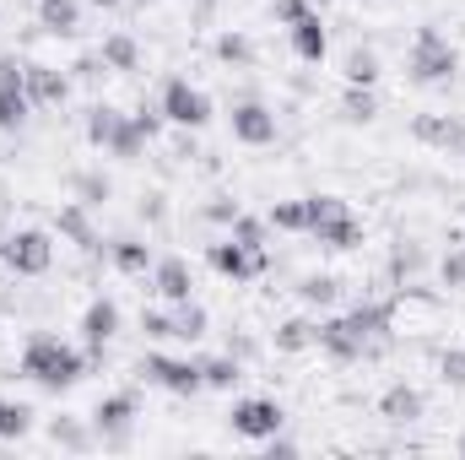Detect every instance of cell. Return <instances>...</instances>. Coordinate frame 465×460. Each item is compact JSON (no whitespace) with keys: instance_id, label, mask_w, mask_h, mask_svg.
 I'll use <instances>...</instances> for the list:
<instances>
[{"instance_id":"6da1fadb","label":"cell","mask_w":465,"mask_h":460,"mask_svg":"<svg viewBox=\"0 0 465 460\" xmlns=\"http://www.w3.org/2000/svg\"><path fill=\"white\" fill-rule=\"evenodd\" d=\"M87 368H93V352H76L71 342H60L49 331L27 336V346H22V374L44 390H71Z\"/></svg>"},{"instance_id":"7a4b0ae2","label":"cell","mask_w":465,"mask_h":460,"mask_svg":"<svg viewBox=\"0 0 465 460\" xmlns=\"http://www.w3.org/2000/svg\"><path fill=\"white\" fill-rule=\"evenodd\" d=\"M406 71H411L417 87H444V82L460 71V55H455V44H450L439 27H417L411 55H406Z\"/></svg>"},{"instance_id":"3957f363","label":"cell","mask_w":465,"mask_h":460,"mask_svg":"<svg viewBox=\"0 0 465 460\" xmlns=\"http://www.w3.org/2000/svg\"><path fill=\"white\" fill-rule=\"evenodd\" d=\"M228 428L238 439L265 445V439H276V434L287 428V412H282V401H271V395H243V401H232Z\"/></svg>"},{"instance_id":"277c9868","label":"cell","mask_w":465,"mask_h":460,"mask_svg":"<svg viewBox=\"0 0 465 460\" xmlns=\"http://www.w3.org/2000/svg\"><path fill=\"white\" fill-rule=\"evenodd\" d=\"M141 379L157 385V390H168V395H201V390H206L201 363H190V357H168V352H146V357H141Z\"/></svg>"},{"instance_id":"5b68a950","label":"cell","mask_w":465,"mask_h":460,"mask_svg":"<svg viewBox=\"0 0 465 460\" xmlns=\"http://www.w3.org/2000/svg\"><path fill=\"white\" fill-rule=\"evenodd\" d=\"M157 109L168 125H184V130H201L206 119H212V98L201 93V87H190L184 76H168L163 82V98H157Z\"/></svg>"},{"instance_id":"8992f818","label":"cell","mask_w":465,"mask_h":460,"mask_svg":"<svg viewBox=\"0 0 465 460\" xmlns=\"http://www.w3.org/2000/svg\"><path fill=\"white\" fill-rule=\"evenodd\" d=\"M0 260H5L16 276H44V271L54 265V244H49L44 228H22L0 244Z\"/></svg>"},{"instance_id":"52a82bcc","label":"cell","mask_w":465,"mask_h":460,"mask_svg":"<svg viewBox=\"0 0 465 460\" xmlns=\"http://www.w3.org/2000/svg\"><path fill=\"white\" fill-rule=\"evenodd\" d=\"M206 260H212V271L217 276H228V282H249V276H260L265 265H271V255L265 249H249V244H238V238H217L212 249H206Z\"/></svg>"},{"instance_id":"ba28073f","label":"cell","mask_w":465,"mask_h":460,"mask_svg":"<svg viewBox=\"0 0 465 460\" xmlns=\"http://www.w3.org/2000/svg\"><path fill=\"white\" fill-rule=\"evenodd\" d=\"M135 395L130 390H119V395H104L98 406H93V434L109 445V450H119V445H130V428H135Z\"/></svg>"},{"instance_id":"9c48e42d","label":"cell","mask_w":465,"mask_h":460,"mask_svg":"<svg viewBox=\"0 0 465 460\" xmlns=\"http://www.w3.org/2000/svg\"><path fill=\"white\" fill-rule=\"evenodd\" d=\"M152 293H157L163 304H184V298H195V271H190V260H184V255H163V260H152Z\"/></svg>"},{"instance_id":"30bf717a","label":"cell","mask_w":465,"mask_h":460,"mask_svg":"<svg viewBox=\"0 0 465 460\" xmlns=\"http://www.w3.org/2000/svg\"><path fill=\"white\" fill-rule=\"evenodd\" d=\"M228 125H232V141H243V146H271L276 141V115L265 104H254V98L232 104Z\"/></svg>"},{"instance_id":"8fae6325","label":"cell","mask_w":465,"mask_h":460,"mask_svg":"<svg viewBox=\"0 0 465 460\" xmlns=\"http://www.w3.org/2000/svg\"><path fill=\"white\" fill-rule=\"evenodd\" d=\"M119 336V304L114 298H93L87 304V315H82V342H87V352H93V363L104 357V346Z\"/></svg>"},{"instance_id":"7c38bea8","label":"cell","mask_w":465,"mask_h":460,"mask_svg":"<svg viewBox=\"0 0 465 460\" xmlns=\"http://www.w3.org/2000/svg\"><path fill=\"white\" fill-rule=\"evenodd\" d=\"M287 38H292V55H298L303 65H320V60L331 55V33H325L320 11H303L298 22H287Z\"/></svg>"},{"instance_id":"4fadbf2b","label":"cell","mask_w":465,"mask_h":460,"mask_svg":"<svg viewBox=\"0 0 465 460\" xmlns=\"http://www.w3.org/2000/svg\"><path fill=\"white\" fill-rule=\"evenodd\" d=\"M22 87H27L33 109H54V104H65V93H71V82H65V76H60L54 65H27Z\"/></svg>"},{"instance_id":"5bb4252c","label":"cell","mask_w":465,"mask_h":460,"mask_svg":"<svg viewBox=\"0 0 465 460\" xmlns=\"http://www.w3.org/2000/svg\"><path fill=\"white\" fill-rule=\"evenodd\" d=\"M320 346H325L331 357H341V363H357L373 342H362V336L347 325V315H336V320H325V325H320Z\"/></svg>"},{"instance_id":"9a60e30c","label":"cell","mask_w":465,"mask_h":460,"mask_svg":"<svg viewBox=\"0 0 465 460\" xmlns=\"http://www.w3.org/2000/svg\"><path fill=\"white\" fill-rule=\"evenodd\" d=\"M411 135L428 141V146H444V152H460L465 146V125L460 119H444V115H417Z\"/></svg>"},{"instance_id":"2e32d148","label":"cell","mask_w":465,"mask_h":460,"mask_svg":"<svg viewBox=\"0 0 465 460\" xmlns=\"http://www.w3.org/2000/svg\"><path fill=\"white\" fill-rule=\"evenodd\" d=\"M379 417H384V423H417V417H422V390L390 385V390L379 395Z\"/></svg>"},{"instance_id":"e0dca14e","label":"cell","mask_w":465,"mask_h":460,"mask_svg":"<svg viewBox=\"0 0 465 460\" xmlns=\"http://www.w3.org/2000/svg\"><path fill=\"white\" fill-rule=\"evenodd\" d=\"M38 27L54 38H71L82 27V0H38Z\"/></svg>"},{"instance_id":"ac0fdd59","label":"cell","mask_w":465,"mask_h":460,"mask_svg":"<svg viewBox=\"0 0 465 460\" xmlns=\"http://www.w3.org/2000/svg\"><path fill=\"white\" fill-rule=\"evenodd\" d=\"M109 260H114V271H124V276H146L157 255H152L146 238H114L109 244Z\"/></svg>"},{"instance_id":"d6986e66","label":"cell","mask_w":465,"mask_h":460,"mask_svg":"<svg viewBox=\"0 0 465 460\" xmlns=\"http://www.w3.org/2000/svg\"><path fill=\"white\" fill-rule=\"evenodd\" d=\"M98 60H104V71H119V76H124V71L141 65V44H135L130 33H109L104 49H98Z\"/></svg>"},{"instance_id":"ffe728a7","label":"cell","mask_w":465,"mask_h":460,"mask_svg":"<svg viewBox=\"0 0 465 460\" xmlns=\"http://www.w3.org/2000/svg\"><path fill=\"white\" fill-rule=\"evenodd\" d=\"M314 238H320L325 249H336V255H347V249H362V244H368V233H362V223H357L351 212L347 217H336V223H325Z\"/></svg>"},{"instance_id":"44dd1931","label":"cell","mask_w":465,"mask_h":460,"mask_svg":"<svg viewBox=\"0 0 465 460\" xmlns=\"http://www.w3.org/2000/svg\"><path fill=\"white\" fill-rule=\"evenodd\" d=\"M212 331V315L195 304V298H184V304H173V342H201Z\"/></svg>"},{"instance_id":"7402d4cb","label":"cell","mask_w":465,"mask_h":460,"mask_svg":"<svg viewBox=\"0 0 465 460\" xmlns=\"http://www.w3.org/2000/svg\"><path fill=\"white\" fill-rule=\"evenodd\" d=\"M54 228L65 233L71 244H82V249H98V233H93V217H87V206H82V201H71V206H60V217H54Z\"/></svg>"},{"instance_id":"603a6c76","label":"cell","mask_w":465,"mask_h":460,"mask_svg":"<svg viewBox=\"0 0 465 460\" xmlns=\"http://www.w3.org/2000/svg\"><path fill=\"white\" fill-rule=\"evenodd\" d=\"M201 379H206V390H232L243 379V357H232V352L201 357Z\"/></svg>"},{"instance_id":"cb8c5ba5","label":"cell","mask_w":465,"mask_h":460,"mask_svg":"<svg viewBox=\"0 0 465 460\" xmlns=\"http://www.w3.org/2000/svg\"><path fill=\"white\" fill-rule=\"evenodd\" d=\"M320 346V320H282L276 325V352H309Z\"/></svg>"},{"instance_id":"d4e9b609","label":"cell","mask_w":465,"mask_h":460,"mask_svg":"<svg viewBox=\"0 0 465 460\" xmlns=\"http://www.w3.org/2000/svg\"><path fill=\"white\" fill-rule=\"evenodd\" d=\"M146 141H152V135H146V130H141L135 119L124 115V119H119V130H114V141H109L104 152H109V157H124V163H135V157L146 152Z\"/></svg>"},{"instance_id":"484cf974","label":"cell","mask_w":465,"mask_h":460,"mask_svg":"<svg viewBox=\"0 0 465 460\" xmlns=\"http://www.w3.org/2000/svg\"><path fill=\"white\" fill-rule=\"evenodd\" d=\"M298 298H303L309 309H331V304L341 298V282L325 276V271H320V276H303V282H298Z\"/></svg>"},{"instance_id":"4316f807","label":"cell","mask_w":465,"mask_h":460,"mask_svg":"<svg viewBox=\"0 0 465 460\" xmlns=\"http://www.w3.org/2000/svg\"><path fill=\"white\" fill-rule=\"evenodd\" d=\"M33 434V406L0 395V439H27Z\"/></svg>"},{"instance_id":"83f0119b","label":"cell","mask_w":465,"mask_h":460,"mask_svg":"<svg viewBox=\"0 0 465 460\" xmlns=\"http://www.w3.org/2000/svg\"><path fill=\"white\" fill-rule=\"evenodd\" d=\"M33 115L27 87H0V130H22V119Z\"/></svg>"},{"instance_id":"f1b7e54d","label":"cell","mask_w":465,"mask_h":460,"mask_svg":"<svg viewBox=\"0 0 465 460\" xmlns=\"http://www.w3.org/2000/svg\"><path fill=\"white\" fill-rule=\"evenodd\" d=\"M265 223L276 233H309V206H303V201H276V206L265 212Z\"/></svg>"},{"instance_id":"f546056e","label":"cell","mask_w":465,"mask_h":460,"mask_svg":"<svg viewBox=\"0 0 465 460\" xmlns=\"http://www.w3.org/2000/svg\"><path fill=\"white\" fill-rule=\"evenodd\" d=\"M303 206H309V233H320L325 223H336V217H347V212H351L341 195H309Z\"/></svg>"},{"instance_id":"4dcf8cb0","label":"cell","mask_w":465,"mask_h":460,"mask_svg":"<svg viewBox=\"0 0 465 460\" xmlns=\"http://www.w3.org/2000/svg\"><path fill=\"white\" fill-rule=\"evenodd\" d=\"M119 109H109V104H98V109H87V141L93 146H109L114 141V130H119Z\"/></svg>"},{"instance_id":"1f68e13d","label":"cell","mask_w":465,"mask_h":460,"mask_svg":"<svg viewBox=\"0 0 465 460\" xmlns=\"http://www.w3.org/2000/svg\"><path fill=\"white\" fill-rule=\"evenodd\" d=\"M373 115H379L373 87H347V98H341V119H351V125H368Z\"/></svg>"},{"instance_id":"d6a6232c","label":"cell","mask_w":465,"mask_h":460,"mask_svg":"<svg viewBox=\"0 0 465 460\" xmlns=\"http://www.w3.org/2000/svg\"><path fill=\"white\" fill-rule=\"evenodd\" d=\"M217 60L223 65H254V38L249 33H223L217 38Z\"/></svg>"},{"instance_id":"836d02e7","label":"cell","mask_w":465,"mask_h":460,"mask_svg":"<svg viewBox=\"0 0 465 460\" xmlns=\"http://www.w3.org/2000/svg\"><path fill=\"white\" fill-rule=\"evenodd\" d=\"M379 82V55L373 49H351L347 55V87H373Z\"/></svg>"},{"instance_id":"e575fe53","label":"cell","mask_w":465,"mask_h":460,"mask_svg":"<svg viewBox=\"0 0 465 460\" xmlns=\"http://www.w3.org/2000/svg\"><path fill=\"white\" fill-rule=\"evenodd\" d=\"M265 228H271V223H265V217H243V212H238V217H232V238H238V244H249V249H265Z\"/></svg>"},{"instance_id":"d590c367","label":"cell","mask_w":465,"mask_h":460,"mask_svg":"<svg viewBox=\"0 0 465 460\" xmlns=\"http://www.w3.org/2000/svg\"><path fill=\"white\" fill-rule=\"evenodd\" d=\"M71 185H76V201H82V206H98V201H109V179H104V174H76Z\"/></svg>"},{"instance_id":"8d00e7d4","label":"cell","mask_w":465,"mask_h":460,"mask_svg":"<svg viewBox=\"0 0 465 460\" xmlns=\"http://www.w3.org/2000/svg\"><path fill=\"white\" fill-rule=\"evenodd\" d=\"M49 439H54V445H65V450H87V445H93V439H87V428H76L71 417H54V423H49Z\"/></svg>"},{"instance_id":"74e56055","label":"cell","mask_w":465,"mask_h":460,"mask_svg":"<svg viewBox=\"0 0 465 460\" xmlns=\"http://www.w3.org/2000/svg\"><path fill=\"white\" fill-rule=\"evenodd\" d=\"M439 276H444V287H450V293H460V287H465V244H455V249L444 255Z\"/></svg>"},{"instance_id":"f35d334b","label":"cell","mask_w":465,"mask_h":460,"mask_svg":"<svg viewBox=\"0 0 465 460\" xmlns=\"http://www.w3.org/2000/svg\"><path fill=\"white\" fill-rule=\"evenodd\" d=\"M141 331L152 336V342H173V309L163 315V309H146L141 315Z\"/></svg>"},{"instance_id":"ab89813d","label":"cell","mask_w":465,"mask_h":460,"mask_svg":"<svg viewBox=\"0 0 465 460\" xmlns=\"http://www.w3.org/2000/svg\"><path fill=\"white\" fill-rule=\"evenodd\" d=\"M439 374H444V385H455V390L465 385V352L460 346H450V352L439 357Z\"/></svg>"},{"instance_id":"60d3db41","label":"cell","mask_w":465,"mask_h":460,"mask_svg":"<svg viewBox=\"0 0 465 460\" xmlns=\"http://www.w3.org/2000/svg\"><path fill=\"white\" fill-rule=\"evenodd\" d=\"M411 271H422V249H395V260H390V276H411Z\"/></svg>"},{"instance_id":"b9f144b4","label":"cell","mask_w":465,"mask_h":460,"mask_svg":"<svg viewBox=\"0 0 465 460\" xmlns=\"http://www.w3.org/2000/svg\"><path fill=\"white\" fill-rule=\"evenodd\" d=\"M22 76H27V65L16 55H0V87H22Z\"/></svg>"},{"instance_id":"7bdbcfd3","label":"cell","mask_w":465,"mask_h":460,"mask_svg":"<svg viewBox=\"0 0 465 460\" xmlns=\"http://www.w3.org/2000/svg\"><path fill=\"white\" fill-rule=\"evenodd\" d=\"M303 11H314V5H309V0H276V5H271V16H276L282 27H287V22H298Z\"/></svg>"},{"instance_id":"ee69618b","label":"cell","mask_w":465,"mask_h":460,"mask_svg":"<svg viewBox=\"0 0 465 460\" xmlns=\"http://www.w3.org/2000/svg\"><path fill=\"white\" fill-rule=\"evenodd\" d=\"M206 217H212V223H228V228H232V217H238V201H212V206H206Z\"/></svg>"},{"instance_id":"f6af8a7d","label":"cell","mask_w":465,"mask_h":460,"mask_svg":"<svg viewBox=\"0 0 465 460\" xmlns=\"http://www.w3.org/2000/svg\"><path fill=\"white\" fill-rule=\"evenodd\" d=\"M265 445H271V460H292V455H298V445H292V439H282V434H276V439H265Z\"/></svg>"},{"instance_id":"bcb514c9","label":"cell","mask_w":465,"mask_h":460,"mask_svg":"<svg viewBox=\"0 0 465 460\" xmlns=\"http://www.w3.org/2000/svg\"><path fill=\"white\" fill-rule=\"evenodd\" d=\"M93 5H104V11H119V5H124V0H93Z\"/></svg>"},{"instance_id":"7dc6e473","label":"cell","mask_w":465,"mask_h":460,"mask_svg":"<svg viewBox=\"0 0 465 460\" xmlns=\"http://www.w3.org/2000/svg\"><path fill=\"white\" fill-rule=\"evenodd\" d=\"M309 5H314V11H320V5H325V0H309Z\"/></svg>"},{"instance_id":"c3c4849f","label":"cell","mask_w":465,"mask_h":460,"mask_svg":"<svg viewBox=\"0 0 465 460\" xmlns=\"http://www.w3.org/2000/svg\"><path fill=\"white\" fill-rule=\"evenodd\" d=\"M460 455H465V439H460Z\"/></svg>"}]
</instances>
